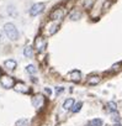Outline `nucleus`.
<instances>
[{
  "label": "nucleus",
  "instance_id": "nucleus-1",
  "mask_svg": "<svg viewBox=\"0 0 122 126\" xmlns=\"http://www.w3.org/2000/svg\"><path fill=\"white\" fill-rule=\"evenodd\" d=\"M4 31H5L6 36H8L10 40H13V41L19 40L20 33H19V31H17V29H16V26H15L14 24H10V22L5 24V25H4Z\"/></svg>",
  "mask_w": 122,
  "mask_h": 126
},
{
  "label": "nucleus",
  "instance_id": "nucleus-17",
  "mask_svg": "<svg viewBox=\"0 0 122 126\" xmlns=\"http://www.w3.org/2000/svg\"><path fill=\"white\" fill-rule=\"evenodd\" d=\"M90 125L91 126H102V120L101 119H93L90 121Z\"/></svg>",
  "mask_w": 122,
  "mask_h": 126
},
{
  "label": "nucleus",
  "instance_id": "nucleus-24",
  "mask_svg": "<svg viewBox=\"0 0 122 126\" xmlns=\"http://www.w3.org/2000/svg\"><path fill=\"white\" fill-rule=\"evenodd\" d=\"M113 126H122V125H121V124H120V122H116V124H115V125H113Z\"/></svg>",
  "mask_w": 122,
  "mask_h": 126
},
{
  "label": "nucleus",
  "instance_id": "nucleus-5",
  "mask_svg": "<svg viewBox=\"0 0 122 126\" xmlns=\"http://www.w3.org/2000/svg\"><path fill=\"white\" fill-rule=\"evenodd\" d=\"M46 46H47V42H46V40L42 36L36 37V40H35V47H36V49L38 52H43L46 49Z\"/></svg>",
  "mask_w": 122,
  "mask_h": 126
},
{
  "label": "nucleus",
  "instance_id": "nucleus-15",
  "mask_svg": "<svg viewBox=\"0 0 122 126\" xmlns=\"http://www.w3.org/2000/svg\"><path fill=\"white\" fill-rule=\"evenodd\" d=\"M107 110H110L111 112L117 111V105H116V103H113V101H108V103H107Z\"/></svg>",
  "mask_w": 122,
  "mask_h": 126
},
{
  "label": "nucleus",
  "instance_id": "nucleus-4",
  "mask_svg": "<svg viewBox=\"0 0 122 126\" xmlns=\"http://www.w3.org/2000/svg\"><path fill=\"white\" fill-rule=\"evenodd\" d=\"M64 15H66V11H64V9H62V8H57V9H54L52 13H51V15H49V17H51V20L53 21H59V20H62L63 17H64Z\"/></svg>",
  "mask_w": 122,
  "mask_h": 126
},
{
  "label": "nucleus",
  "instance_id": "nucleus-22",
  "mask_svg": "<svg viewBox=\"0 0 122 126\" xmlns=\"http://www.w3.org/2000/svg\"><path fill=\"white\" fill-rule=\"evenodd\" d=\"M63 90H64V88H63V87H57V88H55V93H57V94L62 93Z\"/></svg>",
  "mask_w": 122,
  "mask_h": 126
},
{
  "label": "nucleus",
  "instance_id": "nucleus-23",
  "mask_svg": "<svg viewBox=\"0 0 122 126\" xmlns=\"http://www.w3.org/2000/svg\"><path fill=\"white\" fill-rule=\"evenodd\" d=\"M46 93H47V94H51V89H48V88H46Z\"/></svg>",
  "mask_w": 122,
  "mask_h": 126
},
{
  "label": "nucleus",
  "instance_id": "nucleus-2",
  "mask_svg": "<svg viewBox=\"0 0 122 126\" xmlns=\"http://www.w3.org/2000/svg\"><path fill=\"white\" fill-rule=\"evenodd\" d=\"M0 84L6 89H10V88H14L16 83H15V79L13 77H10L8 74H4V76L0 77Z\"/></svg>",
  "mask_w": 122,
  "mask_h": 126
},
{
  "label": "nucleus",
  "instance_id": "nucleus-19",
  "mask_svg": "<svg viewBox=\"0 0 122 126\" xmlns=\"http://www.w3.org/2000/svg\"><path fill=\"white\" fill-rule=\"evenodd\" d=\"M80 16H81V14H80L79 11H73V13L70 14V19H72V20H79Z\"/></svg>",
  "mask_w": 122,
  "mask_h": 126
},
{
  "label": "nucleus",
  "instance_id": "nucleus-26",
  "mask_svg": "<svg viewBox=\"0 0 122 126\" xmlns=\"http://www.w3.org/2000/svg\"><path fill=\"white\" fill-rule=\"evenodd\" d=\"M0 77H1V72H0Z\"/></svg>",
  "mask_w": 122,
  "mask_h": 126
},
{
  "label": "nucleus",
  "instance_id": "nucleus-9",
  "mask_svg": "<svg viewBox=\"0 0 122 126\" xmlns=\"http://www.w3.org/2000/svg\"><path fill=\"white\" fill-rule=\"evenodd\" d=\"M100 82H101V77L100 76H96V74L89 76L88 79H86V84H89V85H97Z\"/></svg>",
  "mask_w": 122,
  "mask_h": 126
},
{
  "label": "nucleus",
  "instance_id": "nucleus-18",
  "mask_svg": "<svg viewBox=\"0 0 122 126\" xmlns=\"http://www.w3.org/2000/svg\"><path fill=\"white\" fill-rule=\"evenodd\" d=\"M26 71H27L30 74H35V73L37 72V68H36L33 64H28V66L26 67Z\"/></svg>",
  "mask_w": 122,
  "mask_h": 126
},
{
  "label": "nucleus",
  "instance_id": "nucleus-3",
  "mask_svg": "<svg viewBox=\"0 0 122 126\" xmlns=\"http://www.w3.org/2000/svg\"><path fill=\"white\" fill-rule=\"evenodd\" d=\"M44 104H46V98L44 95L42 94H37L32 98V105L35 106L36 110H41L42 108H44Z\"/></svg>",
  "mask_w": 122,
  "mask_h": 126
},
{
  "label": "nucleus",
  "instance_id": "nucleus-7",
  "mask_svg": "<svg viewBox=\"0 0 122 126\" xmlns=\"http://www.w3.org/2000/svg\"><path fill=\"white\" fill-rule=\"evenodd\" d=\"M67 79L78 83V82H80V79H81V73H80L79 71H72V72H69V73L67 74Z\"/></svg>",
  "mask_w": 122,
  "mask_h": 126
},
{
  "label": "nucleus",
  "instance_id": "nucleus-13",
  "mask_svg": "<svg viewBox=\"0 0 122 126\" xmlns=\"http://www.w3.org/2000/svg\"><path fill=\"white\" fill-rule=\"evenodd\" d=\"M122 68V62H118V63H115V64L108 69V72H112V73H116V72H118L120 69Z\"/></svg>",
  "mask_w": 122,
  "mask_h": 126
},
{
  "label": "nucleus",
  "instance_id": "nucleus-20",
  "mask_svg": "<svg viewBox=\"0 0 122 126\" xmlns=\"http://www.w3.org/2000/svg\"><path fill=\"white\" fill-rule=\"evenodd\" d=\"M81 106H83V103H77L74 106H73V109H72V111L73 112H78L80 109H81Z\"/></svg>",
  "mask_w": 122,
  "mask_h": 126
},
{
  "label": "nucleus",
  "instance_id": "nucleus-6",
  "mask_svg": "<svg viewBox=\"0 0 122 126\" xmlns=\"http://www.w3.org/2000/svg\"><path fill=\"white\" fill-rule=\"evenodd\" d=\"M43 9H44V4H42V3H37V4L32 5V8L30 9V15L36 16V15L41 14V13L43 11Z\"/></svg>",
  "mask_w": 122,
  "mask_h": 126
},
{
  "label": "nucleus",
  "instance_id": "nucleus-11",
  "mask_svg": "<svg viewBox=\"0 0 122 126\" xmlns=\"http://www.w3.org/2000/svg\"><path fill=\"white\" fill-rule=\"evenodd\" d=\"M16 66H17V63H16V61H14V59H8V61L4 62V67H5L6 69H10V71H14V69L16 68Z\"/></svg>",
  "mask_w": 122,
  "mask_h": 126
},
{
  "label": "nucleus",
  "instance_id": "nucleus-10",
  "mask_svg": "<svg viewBox=\"0 0 122 126\" xmlns=\"http://www.w3.org/2000/svg\"><path fill=\"white\" fill-rule=\"evenodd\" d=\"M58 29H59V25L58 24H49V25H47V35L48 36H52L53 33H55L57 31H58Z\"/></svg>",
  "mask_w": 122,
  "mask_h": 126
},
{
  "label": "nucleus",
  "instance_id": "nucleus-21",
  "mask_svg": "<svg viewBox=\"0 0 122 126\" xmlns=\"http://www.w3.org/2000/svg\"><path fill=\"white\" fill-rule=\"evenodd\" d=\"M111 117L113 119V121H116V122H118L120 121V115H118V112L117 111H115V112H111Z\"/></svg>",
  "mask_w": 122,
  "mask_h": 126
},
{
  "label": "nucleus",
  "instance_id": "nucleus-8",
  "mask_svg": "<svg viewBox=\"0 0 122 126\" xmlns=\"http://www.w3.org/2000/svg\"><path fill=\"white\" fill-rule=\"evenodd\" d=\"M14 89H15L17 93H24V94H27V93L30 92V88H28L25 83H22V82L16 83L15 87H14Z\"/></svg>",
  "mask_w": 122,
  "mask_h": 126
},
{
  "label": "nucleus",
  "instance_id": "nucleus-14",
  "mask_svg": "<svg viewBox=\"0 0 122 126\" xmlns=\"http://www.w3.org/2000/svg\"><path fill=\"white\" fill-rule=\"evenodd\" d=\"M24 54H25V57L31 58V57L33 56V49H32V47H31V46L25 47V49H24Z\"/></svg>",
  "mask_w": 122,
  "mask_h": 126
},
{
  "label": "nucleus",
  "instance_id": "nucleus-25",
  "mask_svg": "<svg viewBox=\"0 0 122 126\" xmlns=\"http://www.w3.org/2000/svg\"><path fill=\"white\" fill-rule=\"evenodd\" d=\"M86 126H91V125H90V124H89V125H86Z\"/></svg>",
  "mask_w": 122,
  "mask_h": 126
},
{
  "label": "nucleus",
  "instance_id": "nucleus-12",
  "mask_svg": "<svg viewBox=\"0 0 122 126\" xmlns=\"http://www.w3.org/2000/svg\"><path fill=\"white\" fill-rule=\"evenodd\" d=\"M74 105H75V101H74V99L69 98V99H67V100L64 101V104H63V108H64V110H72Z\"/></svg>",
  "mask_w": 122,
  "mask_h": 126
},
{
  "label": "nucleus",
  "instance_id": "nucleus-16",
  "mask_svg": "<svg viewBox=\"0 0 122 126\" xmlns=\"http://www.w3.org/2000/svg\"><path fill=\"white\" fill-rule=\"evenodd\" d=\"M16 126H30V121L27 119H20L16 121Z\"/></svg>",
  "mask_w": 122,
  "mask_h": 126
}]
</instances>
